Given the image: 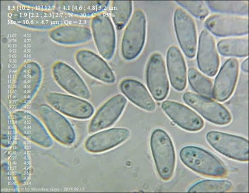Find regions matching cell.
I'll return each instance as SVG.
<instances>
[{
    "label": "cell",
    "instance_id": "cell-10",
    "mask_svg": "<svg viewBox=\"0 0 249 193\" xmlns=\"http://www.w3.org/2000/svg\"><path fill=\"white\" fill-rule=\"evenodd\" d=\"M91 30L98 52L103 58L110 61L116 48V34L110 17L105 13L95 16L91 20Z\"/></svg>",
    "mask_w": 249,
    "mask_h": 193
},
{
    "label": "cell",
    "instance_id": "cell-26",
    "mask_svg": "<svg viewBox=\"0 0 249 193\" xmlns=\"http://www.w3.org/2000/svg\"><path fill=\"white\" fill-rule=\"evenodd\" d=\"M109 1H62L56 2L62 12L77 16L90 17L101 14L108 7Z\"/></svg>",
    "mask_w": 249,
    "mask_h": 193
},
{
    "label": "cell",
    "instance_id": "cell-4",
    "mask_svg": "<svg viewBox=\"0 0 249 193\" xmlns=\"http://www.w3.org/2000/svg\"><path fill=\"white\" fill-rule=\"evenodd\" d=\"M146 18L143 11L137 10L124 31L121 43L122 57L127 61L137 59L146 41Z\"/></svg>",
    "mask_w": 249,
    "mask_h": 193
},
{
    "label": "cell",
    "instance_id": "cell-22",
    "mask_svg": "<svg viewBox=\"0 0 249 193\" xmlns=\"http://www.w3.org/2000/svg\"><path fill=\"white\" fill-rule=\"evenodd\" d=\"M124 96L142 110L148 112L155 110L156 103L147 88L135 79H124L119 85Z\"/></svg>",
    "mask_w": 249,
    "mask_h": 193
},
{
    "label": "cell",
    "instance_id": "cell-12",
    "mask_svg": "<svg viewBox=\"0 0 249 193\" xmlns=\"http://www.w3.org/2000/svg\"><path fill=\"white\" fill-rule=\"evenodd\" d=\"M46 99L54 110L72 118L89 119L94 113L92 104L80 97L51 92L46 95Z\"/></svg>",
    "mask_w": 249,
    "mask_h": 193
},
{
    "label": "cell",
    "instance_id": "cell-1",
    "mask_svg": "<svg viewBox=\"0 0 249 193\" xmlns=\"http://www.w3.org/2000/svg\"><path fill=\"white\" fill-rule=\"evenodd\" d=\"M43 79V72L37 62L24 64L16 76L13 84L11 103L13 109L19 110L25 107L36 94Z\"/></svg>",
    "mask_w": 249,
    "mask_h": 193
},
{
    "label": "cell",
    "instance_id": "cell-18",
    "mask_svg": "<svg viewBox=\"0 0 249 193\" xmlns=\"http://www.w3.org/2000/svg\"><path fill=\"white\" fill-rule=\"evenodd\" d=\"M239 72L238 60L234 58L227 60L215 77L213 97L219 102H224L230 99L236 86Z\"/></svg>",
    "mask_w": 249,
    "mask_h": 193
},
{
    "label": "cell",
    "instance_id": "cell-28",
    "mask_svg": "<svg viewBox=\"0 0 249 193\" xmlns=\"http://www.w3.org/2000/svg\"><path fill=\"white\" fill-rule=\"evenodd\" d=\"M205 3L213 12L220 13V15L244 16L249 14L248 1H207Z\"/></svg>",
    "mask_w": 249,
    "mask_h": 193
},
{
    "label": "cell",
    "instance_id": "cell-33",
    "mask_svg": "<svg viewBox=\"0 0 249 193\" xmlns=\"http://www.w3.org/2000/svg\"><path fill=\"white\" fill-rule=\"evenodd\" d=\"M14 175L7 161L1 163V192H18Z\"/></svg>",
    "mask_w": 249,
    "mask_h": 193
},
{
    "label": "cell",
    "instance_id": "cell-35",
    "mask_svg": "<svg viewBox=\"0 0 249 193\" xmlns=\"http://www.w3.org/2000/svg\"><path fill=\"white\" fill-rule=\"evenodd\" d=\"M17 2L24 7L44 11L52 10L56 6V2L54 1H19Z\"/></svg>",
    "mask_w": 249,
    "mask_h": 193
},
{
    "label": "cell",
    "instance_id": "cell-2",
    "mask_svg": "<svg viewBox=\"0 0 249 193\" xmlns=\"http://www.w3.org/2000/svg\"><path fill=\"white\" fill-rule=\"evenodd\" d=\"M179 157L187 167L204 176L222 178L228 174L226 166L221 160L197 146L188 145L182 148Z\"/></svg>",
    "mask_w": 249,
    "mask_h": 193
},
{
    "label": "cell",
    "instance_id": "cell-14",
    "mask_svg": "<svg viewBox=\"0 0 249 193\" xmlns=\"http://www.w3.org/2000/svg\"><path fill=\"white\" fill-rule=\"evenodd\" d=\"M204 26L211 34L219 37L242 36L249 33L248 17L213 15L206 20Z\"/></svg>",
    "mask_w": 249,
    "mask_h": 193
},
{
    "label": "cell",
    "instance_id": "cell-32",
    "mask_svg": "<svg viewBox=\"0 0 249 193\" xmlns=\"http://www.w3.org/2000/svg\"><path fill=\"white\" fill-rule=\"evenodd\" d=\"M233 187L232 183L228 180L206 179L197 182L188 190L189 193H226L230 192Z\"/></svg>",
    "mask_w": 249,
    "mask_h": 193
},
{
    "label": "cell",
    "instance_id": "cell-3",
    "mask_svg": "<svg viewBox=\"0 0 249 193\" xmlns=\"http://www.w3.org/2000/svg\"><path fill=\"white\" fill-rule=\"evenodd\" d=\"M150 148L159 177L163 181L170 180L174 175L176 154L170 135L161 129L153 130L150 137Z\"/></svg>",
    "mask_w": 249,
    "mask_h": 193
},
{
    "label": "cell",
    "instance_id": "cell-24",
    "mask_svg": "<svg viewBox=\"0 0 249 193\" xmlns=\"http://www.w3.org/2000/svg\"><path fill=\"white\" fill-rule=\"evenodd\" d=\"M166 65L171 85L178 92H183L187 85V68L185 60L178 47L169 48Z\"/></svg>",
    "mask_w": 249,
    "mask_h": 193
},
{
    "label": "cell",
    "instance_id": "cell-8",
    "mask_svg": "<svg viewBox=\"0 0 249 193\" xmlns=\"http://www.w3.org/2000/svg\"><path fill=\"white\" fill-rule=\"evenodd\" d=\"M183 99L186 104L211 123L226 126L232 121V115L230 111L211 97L186 92L183 95Z\"/></svg>",
    "mask_w": 249,
    "mask_h": 193
},
{
    "label": "cell",
    "instance_id": "cell-11",
    "mask_svg": "<svg viewBox=\"0 0 249 193\" xmlns=\"http://www.w3.org/2000/svg\"><path fill=\"white\" fill-rule=\"evenodd\" d=\"M145 77L146 85L153 98L157 101H163L170 91L165 64L162 55L155 52L146 64Z\"/></svg>",
    "mask_w": 249,
    "mask_h": 193
},
{
    "label": "cell",
    "instance_id": "cell-15",
    "mask_svg": "<svg viewBox=\"0 0 249 193\" xmlns=\"http://www.w3.org/2000/svg\"><path fill=\"white\" fill-rule=\"evenodd\" d=\"M52 74L56 83L67 92L81 98H90V92L85 81L65 62H55L52 67Z\"/></svg>",
    "mask_w": 249,
    "mask_h": 193
},
{
    "label": "cell",
    "instance_id": "cell-16",
    "mask_svg": "<svg viewBox=\"0 0 249 193\" xmlns=\"http://www.w3.org/2000/svg\"><path fill=\"white\" fill-rule=\"evenodd\" d=\"M127 104L125 97L118 94L111 97L95 113L89 124L88 131L95 133L110 127L118 121Z\"/></svg>",
    "mask_w": 249,
    "mask_h": 193
},
{
    "label": "cell",
    "instance_id": "cell-6",
    "mask_svg": "<svg viewBox=\"0 0 249 193\" xmlns=\"http://www.w3.org/2000/svg\"><path fill=\"white\" fill-rule=\"evenodd\" d=\"M206 141L215 150L229 159L242 162L249 161V141L243 137L211 130Z\"/></svg>",
    "mask_w": 249,
    "mask_h": 193
},
{
    "label": "cell",
    "instance_id": "cell-21",
    "mask_svg": "<svg viewBox=\"0 0 249 193\" xmlns=\"http://www.w3.org/2000/svg\"><path fill=\"white\" fill-rule=\"evenodd\" d=\"M197 64L200 71L208 77H214L219 70L220 59L215 41L205 29L200 33Z\"/></svg>",
    "mask_w": 249,
    "mask_h": 193
},
{
    "label": "cell",
    "instance_id": "cell-31",
    "mask_svg": "<svg viewBox=\"0 0 249 193\" xmlns=\"http://www.w3.org/2000/svg\"><path fill=\"white\" fill-rule=\"evenodd\" d=\"M132 12V1H112L111 4V16L118 30H122L128 23Z\"/></svg>",
    "mask_w": 249,
    "mask_h": 193
},
{
    "label": "cell",
    "instance_id": "cell-5",
    "mask_svg": "<svg viewBox=\"0 0 249 193\" xmlns=\"http://www.w3.org/2000/svg\"><path fill=\"white\" fill-rule=\"evenodd\" d=\"M9 17L22 27L37 30H53L61 26L63 22L58 13L24 6L13 9L9 13Z\"/></svg>",
    "mask_w": 249,
    "mask_h": 193
},
{
    "label": "cell",
    "instance_id": "cell-23",
    "mask_svg": "<svg viewBox=\"0 0 249 193\" xmlns=\"http://www.w3.org/2000/svg\"><path fill=\"white\" fill-rule=\"evenodd\" d=\"M52 41L61 45L75 46L88 43L92 40V31L85 26L61 25L49 33Z\"/></svg>",
    "mask_w": 249,
    "mask_h": 193
},
{
    "label": "cell",
    "instance_id": "cell-30",
    "mask_svg": "<svg viewBox=\"0 0 249 193\" xmlns=\"http://www.w3.org/2000/svg\"><path fill=\"white\" fill-rule=\"evenodd\" d=\"M188 78L189 84L197 95L213 97V84L208 77L204 76L196 68H190L188 70Z\"/></svg>",
    "mask_w": 249,
    "mask_h": 193
},
{
    "label": "cell",
    "instance_id": "cell-19",
    "mask_svg": "<svg viewBox=\"0 0 249 193\" xmlns=\"http://www.w3.org/2000/svg\"><path fill=\"white\" fill-rule=\"evenodd\" d=\"M161 109L173 123L187 131L197 132L204 128L203 119L183 104L166 100L162 103Z\"/></svg>",
    "mask_w": 249,
    "mask_h": 193
},
{
    "label": "cell",
    "instance_id": "cell-17",
    "mask_svg": "<svg viewBox=\"0 0 249 193\" xmlns=\"http://www.w3.org/2000/svg\"><path fill=\"white\" fill-rule=\"evenodd\" d=\"M75 58L81 69L93 79L107 84L115 81L116 79L112 68L105 60L92 51L80 50L75 54Z\"/></svg>",
    "mask_w": 249,
    "mask_h": 193
},
{
    "label": "cell",
    "instance_id": "cell-7",
    "mask_svg": "<svg viewBox=\"0 0 249 193\" xmlns=\"http://www.w3.org/2000/svg\"><path fill=\"white\" fill-rule=\"evenodd\" d=\"M37 112L53 138L64 145L70 146L75 143L74 129L61 113L46 104H40Z\"/></svg>",
    "mask_w": 249,
    "mask_h": 193
},
{
    "label": "cell",
    "instance_id": "cell-34",
    "mask_svg": "<svg viewBox=\"0 0 249 193\" xmlns=\"http://www.w3.org/2000/svg\"><path fill=\"white\" fill-rule=\"evenodd\" d=\"M176 2L197 19H204L210 14L208 6L204 1H178Z\"/></svg>",
    "mask_w": 249,
    "mask_h": 193
},
{
    "label": "cell",
    "instance_id": "cell-25",
    "mask_svg": "<svg viewBox=\"0 0 249 193\" xmlns=\"http://www.w3.org/2000/svg\"><path fill=\"white\" fill-rule=\"evenodd\" d=\"M10 165L19 185H23L30 176V160L25 144L18 140L15 142L9 155Z\"/></svg>",
    "mask_w": 249,
    "mask_h": 193
},
{
    "label": "cell",
    "instance_id": "cell-9",
    "mask_svg": "<svg viewBox=\"0 0 249 193\" xmlns=\"http://www.w3.org/2000/svg\"><path fill=\"white\" fill-rule=\"evenodd\" d=\"M16 129L32 143L43 148H50L53 141L41 122L31 113L17 110L12 115Z\"/></svg>",
    "mask_w": 249,
    "mask_h": 193
},
{
    "label": "cell",
    "instance_id": "cell-36",
    "mask_svg": "<svg viewBox=\"0 0 249 193\" xmlns=\"http://www.w3.org/2000/svg\"><path fill=\"white\" fill-rule=\"evenodd\" d=\"M241 69L244 72L248 73L249 72V60L248 59H246L245 61L242 62L241 64Z\"/></svg>",
    "mask_w": 249,
    "mask_h": 193
},
{
    "label": "cell",
    "instance_id": "cell-13",
    "mask_svg": "<svg viewBox=\"0 0 249 193\" xmlns=\"http://www.w3.org/2000/svg\"><path fill=\"white\" fill-rule=\"evenodd\" d=\"M174 27L180 48L188 58H195L197 50V31L194 19L183 8L174 13Z\"/></svg>",
    "mask_w": 249,
    "mask_h": 193
},
{
    "label": "cell",
    "instance_id": "cell-29",
    "mask_svg": "<svg viewBox=\"0 0 249 193\" xmlns=\"http://www.w3.org/2000/svg\"><path fill=\"white\" fill-rule=\"evenodd\" d=\"M15 126L10 112L3 103L1 104V144L4 148L12 147L15 142Z\"/></svg>",
    "mask_w": 249,
    "mask_h": 193
},
{
    "label": "cell",
    "instance_id": "cell-20",
    "mask_svg": "<svg viewBox=\"0 0 249 193\" xmlns=\"http://www.w3.org/2000/svg\"><path fill=\"white\" fill-rule=\"evenodd\" d=\"M130 136V131L128 129H108L95 133L89 137L85 143V148L88 152L93 154H99L121 145L127 141Z\"/></svg>",
    "mask_w": 249,
    "mask_h": 193
},
{
    "label": "cell",
    "instance_id": "cell-27",
    "mask_svg": "<svg viewBox=\"0 0 249 193\" xmlns=\"http://www.w3.org/2000/svg\"><path fill=\"white\" fill-rule=\"evenodd\" d=\"M217 48L223 56L247 57L249 55V38L248 37H231L221 39L218 42Z\"/></svg>",
    "mask_w": 249,
    "mask_h": 193
}]
</instances>
